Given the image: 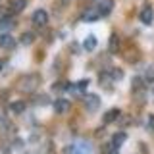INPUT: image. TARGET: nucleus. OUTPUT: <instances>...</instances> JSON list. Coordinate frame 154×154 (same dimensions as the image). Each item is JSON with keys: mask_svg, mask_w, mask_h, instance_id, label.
<instances>
[{"mask_svg": "<svg viewBox=\"0 0 154 154\" xmlns=\"http://www.w3.org/2000/svg\"><path fill=\"white\" fill-rule=\"evenodd\" d=\"M66 154H93V144L87 141H79L66 148Z\"/></svg>", "mask_w": 154, "mask_h": 154, "instance_id": "f257e3e1", "label": "nucleus"}, {"mask_svg": "<svg viewBox=\"0 0 154 154\" xmlns=\"http://www.w3.org/2000/svg\"><path fill=\"white\" fill-rule=\"evenodd\" d=\"M31 21H33V25H35V27H45L46 23H48V14L45 12V10H37V12L33 14Z\"/></svg>", "mask_w": 154, "mask_h": 154, "instance_id": "f03ea898", "label": "nucleus"}, {"mask_svg": "<svg viewBox=\"0 0 154 154\" xmlns=\"http://www.w3.org/2000/svg\"><path fill=\"white\" fill-rule=\"evenodd\" d=\"M83 102H85V108H87V110H91V112H94V110H96V108L100 106V98H98L96 94H85Z\"/></svg>", "mask_w": 154, "mask_h": 154, "instance_id": "7ed1b4c3", "label": "nucleus"}, {"mask_svg": "<svg viewBox=\"0 0 154 154\" xmlns=\"http://www.w3.org/2000/svg\"><path fill=\"white\" fill-rule=\"evenodd\" d=\"M37 85H38V77L37 75H29V77H25V79L19 81V87L25 89V91H35Z\"/></svg>", "mask_w": 154, "mask_h": 154, "instance_id": "20e7f679", "label": "nucleus"}, {"mask_svg": "<svg viewBox=\"0 0 154 154\" xmlns=\"http://www.w3.org/2000/svg\"><path fill=\"white\" fill-rule=\"evenodd\" d=\"M112 10H114V0H100V4H98L100 17H106Z\"/></svg>", "mask_w": 154, "mask_h": 154, "instance_id": "39448f33", "label": "nucleus"}, {"mask_svg": "<svg viewBox=\"0 0 154 154\" xmlns=\"http://www.w3.org/2000/svg\"><path fill=\"white\" fill-rule=\"evenodd\" d=\"M152 19H154V10H152L150 6H144V8L141 10V21L146 23V25H150Z\"/></svg>", "mask_w": 154, "mask_h": 154, "instance_id": "423d86ee", "label": "nucleus"}, {"mask_svg": "<svg viewBox=\"0 0 154 154\" xmlns=\"http://www.w3.org/2000/svg\"><path fill=\"white\" fill-rule=\"evenodd\" d=\"M16 46V38H14L10 33H4L0 37V48H14Z\"/></svg>", "mask_w": 154, "mask_h": 154, "instance_id": "0eeeda50", "label": "nucleus"}, {"mask_svg": "<svg viewBox=\"0 0 154 154\" xmlns=\"http://www.w3.org/2000/svg\"><path fill=\"white\" fill-rule=\"evenodd\" d=\"M98 17H100L98 8H91V10H87V12L83 14V21H96Z\"/></svg>", "mask_w": 154, "mask_h": 154, "instance_id": "6e6552de", "label": "nucleus"}, {"mask_svg": "<svg viewBox=\"0 0 154 154\" xmlns=\"http://www.w3.org/2000/svg\"><path fill=\"white\" fill-rule=\"evenodd\" d=\"M25 4H27V0H12V2H10V12L19 14L23 8H25Z\"/></svg>", "mask_w": 154, "mask_h": 154, "instance_id": "1a4fd4ad", "label": "nucleus"}, {"mask_svg": "<svg viewBox=\"0 0 154 154\" xmlns=\"http://www.w3.org/2000/svg\"><path fill=\"white\" fill-rule=\"evenodd\" d=\"M67 108H69V102H67L66 98H60V100H56V102H54V110H56V114H66V112H67Z\"/></svg>", "mask_w": 154, "mask_h": 154, "instance_id": "9d476101", "label": "nucleus"}, {"mask_svg": "<svg viewBox=\"0 0 154 154\" xmlns=\"http://www.w3.org/2000/svg\"><path fill=\"white\" fill-rule=\"evenodd\" d=\"M125 139H127V135H125V133H116L114 137H112V146L114 148H119L125 143Z\"/></svg>", "mask_w": 154, "mask_h": 154, "instance_id": "9b49d317", "label": "nucleus"}, {"mask_svg": "<svg viewBox=\"0 0 154 154\" xmlns=\"http://www.w3.org/2000/svg\"><path fill=\"white\" fill-rule=\"evenodd\" d=\"M10 110H12L14 114H21L23 110H25V102H23V100H16V102L10 104Z\"/></svg>", "mask_w": 154, "mask_h": 154, "instance_id": "f8f14e48", "label": "nucleus"}, {"mask_svg": "<svg viewBox=\"0 0 154 154\" xmlns=\"http://www.w3.org/2000/svg\"><path fill=\"white\" fill-rule=\"evenodd\" d=\"M118 116H119V110H118V108L106 112V114H104V123H112L114 119H118Z\"/></svg>", "mask_w": 154, "mask_h": 154, "instance_id": "ddd939ff", "label": "nucleus"}, {"mask_svg": "<svg viewBox=\"0 0 154 154\" xmlns=\"http://www.w3.org/2000/svg\"><path fill=\"white\" fill-rule=\"evenodd\" d=\"M83 46H85V50H94V46H96V38L93 37V35H89V37H87L85 38V42H83Z\"/></svg>", "mask_w": 154, "mask_h": 154, "instance_id": "4468645a", "label": "nucleus"}, {"mask_svg": "<svg viewBox=\"0 0 154 154\" xmlns=\"http://www.w3.org/2000/svg\"><path fill=\"white\" fill-rule=\"evenodd\" d=\"M33 41H35V37H33L31 33H23V35H21V45L29 46V45H33Z\"/></svg>", "mask_w": 154, "mask_h": 154, "instance_id": "2eb2a0df", "label": "nucleus"}, {"mask_svg": "<svg viewBox=\"0 0 154 154\" xmlns=\"http://www.w3.org/2000/svg\"><path fill=\"white\" fill-rule=\"evenodd\" d=\"M118 45H119V41H118V35H112L110 37V50L116 52L118 50Z\"/></svg>", "mask_w": 154, "mask_h": 154, "instance_id": "dca6fc26", "label": "nucleus"}, {"mask_svg": "<svg viewBox=\"0 0 154 154\" xmlns=\"http://www.w3.org/2000/svg\"><path fill=\"white\" fill-rule=\"evenodd\" d=\"M110 75H112V79L119 81V79L123 77V71H122V69H112V73H110Z\"/></svg>", "mask_w": 154, "mask_h": 154, "instance_id": "f3484780", "label": "nucleus"}, {"mask_svg": "<svg viewBox=\"0 0 154 154\" xmlns=\"http://www.w3.org/2000/svg\"><path fill=\"white\" fill-rule=\"evenodd\" d=\"M146 75H148V79H150V81H154V67H150V69L146 71Z\"/></svg>", "mask_w": 154, "mask_h": 154, "instance_id": "a211bd4d", "label": "nucleus"}, {"mask_svg": "<svg viewBox=\"0 0 154 154\" xmlns=\"http://www.w3.org/2000/svg\"><path fill=\"white\" fill-rule=\"evenodd\" d=\"M118 150H119V148H114L112 144H110V148H108V154H118Z\"/></svg>", "mask_w": 154, "mask_h": 154, "instance_id": "6ab92c4d", "label": "nucleus"}, {"mask_svg": "<svg viewBox=\"0 0 154 154\" xmlns=\"http://www.w3.org/2000/svg\"><path fill=\"white\" fill-rule=\"evenodd\" d=\"M148 122H150V129H154V116H150V118H148Z\"/></svg>", "mask_w": 154, "mask_h": 154, "instance_id": "aec40b11", "label": "nucleus"}, {"mask_svg": "<svg viewBox=\"0 0 154 154\" xmlns=\"http://www.w3.org/2000/svg\"><path fill=\"white\" fill-rule=\"evenodd\" d=\"M60 4H62V6H66V4H69V0H60Z\"/></svg>", "mask_w": 154, "mask_h": 154, "instance_id": "412c9836", "label": "nucleus"}, {"mask_svg": "<svg viewBox=\"0 0 154 154\" xmlns=\"http://www.w3.org/2000/svg\"><path fill=\"white\" fill-rule=\"evenodd\" d=\"M91 2H98V4H100V0H91Z\"/></svg>", "mask_w": 154, "mask_h": 154, "instance_id": "4be33fe9", "label": "nucleus"}, {"mask_svg": "<svg viewBox=\"0 0 154 154\" xmlns=\"http://www.w3.org/2000/svg\"><path fill=\"white\" fill-rule=\"evenodd\" d=\"M0 67H2V60H0Z\"/></svg>", "mask_w": 154, "mask_h": 154, "instance_id": "5701e85b", "label": "nucleus"}]
</instances>
